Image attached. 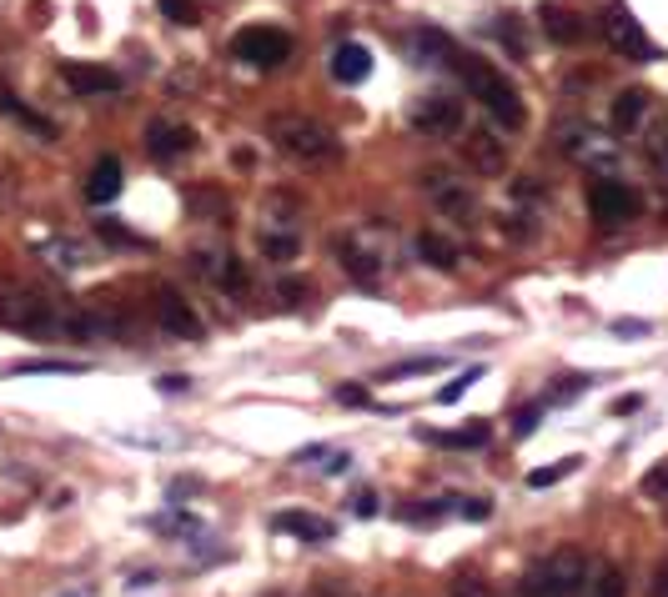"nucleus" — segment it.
<instances>
[{
    "label": "nucleus",
    "mask_w": 668,
    "mask_h": 597,
    "mask_svg": "<svg viewBox=\"0 0 668 597\" xmlns=\"http://www.w3.org/2000/svg\"><path fill=\"white\" fill-rule=\"evenodd\" d=\"M458 76L468 80V91L487 105V116L498 121V126L523 130L528 105H523V96L508 86V76H498V71H493V65H483L478 55H458Z\"/></svg>",
    "instance_id": "obj_1"
},
{
    "label": "nucleus",
    "mask_w": 668,
    "mask_h": 597,
    "mask_svg": "<svg viewBox=\"0 0 668 597\" xmlns=\"http://www.w3.org/2000/svg\"><path fill=\"white\" fill-rule=\"evenodd\" d=\"M589 587V558L564 547V552H548L543 562L523 572V583H518V597H578Z\"/></svg>",
    "instance_id": "obj_2"
},
{
    "label": "nucleus",
    "mask_w": 668,
    "mask_h": 597,
    "mask_svg": "<svg viewBox=\"0 0 668 597\" xmlns=\"http://www.w3.org/2000/svg\"><path fill=\"white\" fill-rule=\"evenodd\" d=\"M272 141L287 151L292 161H307V166H327L342 157V141L332 136L322 121L307 116H272Z\"/></svg>",
    "instance_id": "obj_3"
},
{
    "label": "nucleus",
    "mask_w": 668,
    "mask_h": 597,
    "mask_svg": "<svg viewBox=\"0 0 668 597\" xmlns=\"http://www.w3.org/2000/svg\"><path fill=\"white\" fill-rule=\"evenodd\" d=\"M589 211L598 226H629L643 216V196L629 182H614V176H598L589 186Z\"/></svg>",
    "instance_id": "obj_4"
},
{
    "label": "nucleus",
    "mask_w": 668,
    "mask_h": 597,
    "mask_svg": "<svg viewBox=\"0 0 668 597\" xmlns=\"http://www.w3.org/2000/svg\"><path fill=\"white\" fill-rule=\"evenodd\" d=\"M232 55L257 65V71H276L292 55V40H287V30H276V26H247L232 40Z\"/></svg>",
    "instance_id": "obj_5"
},
{
    "label": "nucleus",
    "mask_w": 668,
    "mask_h": 597,
    "mask_svg": "<svg viewBox=\"0 0 668 597\" xmlns=\"http://www.w3.org/2000/svg\"><path fill=\"white\" fill-rule=\"evenodd\" d=\"M603 36H608V46H614L618 55H629V61H654V40L643 36V26L639 21H633L629 11H623V5H614V11H608V21H603Z\"/></svg>",
    "instance_id": "obj_6"
},
{
    "label": "nucleus",
    "mask_w": 668,
    "mask_h": 597,
    "mask_svg": "<svg viewBox=\"0 0 668 597\" xmlns=\"http://www.w3.org/2000/svg\"><path fill=\"white\" fill-rule=\"evenodd\" d=\"M412 130L418 136H458L462 130V105L453 96H422L412 105Z\"/></svg>",
    "instance_id": "obj_7"
},
{
    "label": "nucleus",
    "mask_w": 668,
    "mask_h": 597,
    "mask_svg": "<svg viewBox=\"0 0 668 597\" xmlns=\"http://www.w3.org/2000/svg\"><path fill=\"white\" fill-rule=\"evenodd\" d=\"M0 322L15 332H40L51 326V301H40L36 291H0Z\"/></svg>",
    "instance_id": "obj_8"
},
{
    "label": "nucleus",
    "mask_w": 668,
    "mask_h": 597,
    "mask_svg": "<svg viewBox=\"0 0 668 597\" xmlns=\"http://www.w3.org/2000/svg\"><path fill=\"white\" fill-rule=\"evenodd\" d=\"M337 261H342V272L352 276V282H362V286H378L382 266H387V257H382V251H372L362 232L347 236V241H337Z\"/></svg>",
    "instance_id": "obj_9"
},
{
    "label": "nucleus",
    "mask_w": 668,
    "mask_h": 597,
    "mask_svg": "<svg viewBox=\"0 0 668 597\" xmlns=\"http://www.w3.org/2000/svg\"><path fill=\"white\" fill-rule=\"evenodd\" d=\"M146 151H151L157 161L191 157V151H197V130L182 126V121H151V130H146Z\"/></svg>",
    "instance_id": "obj_10"
},
{
    "label": "nucleus",
    "mask_w": 668,
    "mask_h": 597,
    "mask_svg": "<svg viewBox=\"0 0 668 597\" xmlns=\"http://www.w3.org/2000/svg\"><path fill=\"white\" fill-rule=\"evenodd\" d=\"M462 161H468L472 171H483V176H498V171L508 166V141L483 126H472L468 141H462Z\"/></svg>",
    "instance_id": "obj_11"
},
{
    "label": "nucleus",
    "mask_w": 668,
    "mask_h": 597,
    "mask_svg": "<svg viewBox=\"0 0 668 597\" xmlns=\"http://www.w3.org/2000/svg\"><path fill=\"white\" fill-rule=\"evenodd\" d=\"M422 186H428V196H433L447 216H472V211H478L472 186L458 182V176H447V171H428V176H422Z\"/></svg>",
    "instance_id": "obj_12"
},
{
    "label": "nucleus",
    "mask_w": 668,
    "mask_h": 597,
    "mask_svg": "<svg viewBox=\"0 0 668 597\" xmlns=\"http://www.w3.org/2000/svg\"><path fill=\"white\" fill-rule=\"evenodd\" d=\"M157 322L166 326L171 337H182V341H197L201 337V316L191 312V301L182 297V291H157Z\"/></svg>",
    "instance_id": "obj_13"
},
{
    "label": "nucleus",
    "mask_w": 668,
    "mask_h": 597,
    "mask_svg": "<svg viewBox=\"0 0 668 597\" xmlns=\"http://www.w3.org/2000/svg\"><path fill=\"white\" fill-rule=\"evenodd\" d=\"M61 80H66L76 96H106V91H116L121 86L116 71H106V65H86V61H66L61 65Z\"/></svg>",
    "instance_id": "obj_14"
},
{
    "label": "nucleus",
    "mask_w": 668,
    "mask_h": 597,
    "mask_svg": "<svg viewBox=\"0 0 668 597\" xmlns=\"http://www.w3.org/2000/svg\"><path fill=\"white\" fill-rule=\"evenodd\" d=\"M332 76L342 86H362L372 76V51L368 46H357V40H342L337 51H332Z\"/></svg>",
    "instance_id": "obj_15"
},
{
    "label": "nucleus",
    "mask_w": 668,
    "mask_h": 597,
    "mask_svg": "<svg viewBox=\"0 0 668 597\" xmlns=\"http://www.w3.org/2000/svg\"><path fill=\"white\" fill-rule=\"evenodd\" d=\"M537 21H543L548 40H558V46H578V40L589 36V21H583L578 11H568V5H543Z\"/></svg>",
    "instance_id": "obj_16"
},
{
    "label": "nucleus",
    "mask_w": 668,
    "mask_h": 597,
    "mask_svg": "<svg viewBox=\"0 0 668 597\" xmlns=\"http://www.w3.org/2000/svg\"><path fill=\"white\" fill-rule=\"evenodd\" d=\"M276 527L292 537H301V543H332V527L327 518H317V512H276Z\"/></svg>",
    "instance_id": "obj_17"
},
{
    "label": "nucleus",
    "mask_w": 668,
    "mask_h": 597,
    "mask_svg": "<svg viewBox=\"0 0 668 597\" xmlns=\"http://www.w3.org/2000/svg\"><path fill=\"white\" fill-rule=\"evenodd\" d=\"M121 196V161L116 157H101L91 166V182H86V201L106 207V201H116Z\"/></svg>",
    "instance_id": "obj_18"
},
{
    "label": "nucleus",
    "mask_w": 668,
    "mask_h": 597,
    "mask_svg": "<svg viewBox=\"0 0 668 597\" xmlns=\"http://www.w3.org/2000/svg\"><path fill=\"white\" fill-rule=\"evenodd\" d=\"M564 151L568 157H583V161H608L614 151L598 146V130L593 126H564Z\"/></svg>",
    "instance_id": "obj_19"
},
{
    "label": "nucleus",
    "mask_w": 668,
    "mask_h": 597,
    "mask_svg": "<svg viewBox=\"0 0 668 597\" xmlns=\"http://www.w3.org/2000/svg\"><path fill=\"white\" fill-rule=\"evenodd\" d=\"M643 111H648V91H639V86H633V91H618V101H614V130L618 136H629V130L643 121Z\"/></svg>",
    "instance_id": "obj_20"
},
{
    "label": "nucleus",
    "mask_w": 668,
    "mask_h": 597,
    "mask_svg": "<svg viewBox=\"0 0 668 597\" xmlns=\"http://www.w3.org/2000/svg\"><path fill=\"white\" fill-rule=\"evenodd\" d=\"M418 257L428 261V266H437V272H453V266H458V247H453L447 236H437V232L418 236Z\"/></svg>",
    "instance_id": "obj_21"
},
{
    "label": "nucleus",
    "mask_w": 668,
    "mask_h": 597,
    "mask_svg": "<svg viewBox=\"0 0 668 597\" xmlns=\"http://www.w3.org/2000/svg\"><path fill=\"white\" fill-rule=\"evenodd\" d=\"M0 111H5V116H15V121H21V126H26V130H36V136H46V141H51V136H55V126H51V121H46V116H36V111H30V105L21 101V96H11V91H5V86H0Z\"/></svg>",
    "instance_id": "obj_22"
},
{
    "label": "nucleus",
    "mask_w": 668,
    "mask_h": 597,
    "mask_svg": "<svg viewBox=\"0 0 668 597\" xmlns=\"http://www.w3.org/2000/svg\"><path fill=\"white\" fill-rule=\"evenodd\" d=\"M412 46H418V55H428L433 65H458V46H453L443 30H418Z\"/></svg>",
    "instance_id": "obj_23"
},
{
    "label": "nucleus",
    "mask_w": 668,
    "mask_h": 597,
    "mask_svg": "<svg viewBox=\"0 0 668 597\" xmlns=\"http://www.w3.org/2000/svg\"><path fill=\"white\" fill-rule=\"evenodd\" d=\"M422 441H433V447H483L487 441V422H472V427H458V432H418Z\"/></svg>",
    "instance_id": "obj_24"
},
{
    "label": "nucleus",
    "mask_w": 668,
    "mask_h": 597,
    "mask_svg": "<svg viewBox=\"0 0 668 597\" xmlns=\"http://www.w3.org/2000/svg\"><path fill=\"white\" fill-rule=\"evenodd\" d=\"M211 282L222 286V291H242V286H247V272H242V261L232 257V251H222V257L211 261Z\"/></svg>",
    "instance_id": "obj_25"
},
{
    "label": "nucleus",
    "mask_w": 668,
    "mask_h": 597,
    "mask_svg": "<svg viewBox=\"0 0 668 597\" xmlns=\"http://www.w3.org/2000/svg\"><path fill=\"white\" fill-rule=\"evenodd\" d=\"M262 251H267L272 261H292V257H297V236H292V232H276V226H267V232H262Z\"/></svg>",
    "instance_id": "obj_26"
},
{
    "label": "nucleus",
    "mask_w": 668,
    "mask_h": 597,
    "mask_svg": "<svg viewBox=\"0 0 668 597\" xmlns=\"http://www.w3.org/2000/svg\"><path fill=\"white\" fill-rule=\"evenodd\" d=\"M589 597H629L623 572H618V568H598V577L589 583Z\"/></svg>",
    "instance_id": "obj_27"
},
{
    "label": "nucleus",
    "mask_w": 668,
    "mask_h": 597,
    "mask_svg": "<svg viewBox=\"0 0 668 597\" xmlns=\"http://www.w3.org/2000/svg\"><path fill=\"white\" fill-rule=\"evenodd\" d=\"M573 472H578V457H564L558 468H537V472H528V487H553V482L573 477Z\"/></svg>",
    "instance_id": "obj_28"
},
{
    "label": "nucleus",
    "mask_w": 668,
    "mask_h": 597,
    "mask_svg": "<svg viewBox=\"0 0 668 597\" xmlns=\"http://www.w3.org/2000/svg\"><path fill=\"white\" fill-rule=\"evenodd\" d=\"M437 366H443V357H412V362H397V366H387V377H382V382L418 377V372H437Z\"/></svg>",
    "instance_id": "obj_29"
},
{
    "label": "nucleus",
    "mask_w": 668,
    "mask_h": 597,
    "mask_svg": "<svg viewBox=\"0 0 668 597\" xmlns=\"http://www.w3.org/2000/svg\"><path fill=\"white\" fill-rule=\"evenodd\" d=\"M161 11H166V21H176V26H197V0H161Z\"/></svg>",
    "instance_id": "obj_30"
},
{
    "label": "nucleus",
    "mask_w": 668,
    "mask_h": 597,
    "mask_svg": "<svg viewBox=\"0 0 668 597\" xmlns=\"http://www.w3.org/2000/svg\"><path fill=\"white\" fill-rule=\"evenodd\" d=\"M478 377H483V366H472V372H462V377H453L443 391H437V402H458V397H462V391H468Z\"/></svg>",
    "instance_id": "obj_31"
},
{
    "label": "nucleus",
    "mask_w": 668,
    "mask_h": 597,
    "mask_svg": "<svg viewBox=\"0 0 668 597\" xmlns=\"http://www.w3.org/2000/svg\"><path fill=\"white\" fill-rule=\"evenodd\" d=\"M157 533H197V518H186V512H166V518H151Z\"/></svg>",
    "instance_id": "obj_32"
},
{
    "label": "nucleus",
    "mask_w": 668,
    "mask_h": 597,
    "mask_svg": "<svg viewBox=\"0 0 668 597\" xmlns=\"http://www.w3.org/2000/svg\"><path fill=\"white\" fill-rule=\"evenodd\" d=\"M276 291H282V297H287L292 307H301V301L312 297V286L301 282V276H282V282H276Z\"/></svg>",
    "instance_id": "obj_33"
},
{
    "label": "nucleus",
    "mask_w": 668,
    "mask_h": 597,
    "mask_svg": "<svg viewBox=\"0 0 668 597\" xmlns=\"http://www.w3.org/2000/svg\"><path fill=\"white\" fill-rule=\"evenodd\" d=\"M447 597H493V587L483 577H458V583L447 587Z\"/></svg>",
    "instance_id": "obj_34"
},
{
    "label": "nucleus",
    "mask_w": 668,
    "mask_h": 597,
    "mask_svg": "<svg viewBox=\"0 0 668 597\" xmlns=\"http://www.w3.org/2000/svg\"><path fill=\"white\" fill-rule=\"evenodd\" d=\"M96 232H101L106 241H116V247H141V236H136V232H126V226H116V221H101Z\"/></svg>",
    "instance_id": "obj_35"
},
{
    "label": "nucleus",
    "mask_w": 668,
    "mask_h": 597,
    "mask_svg": "<svg viewBox=\"0 0 668 597\" xmlns=\"http://www.w3.org/2000/svg\"><path fill=\"white\" fill-rule=\"evenodd\" d=\"M643 493H648V497H664V502H668V462H658V468L643 477Z\"/></svg>",
    "instance_id": "obj_36"
},
{
    "label": "nucleus",
    "mask_w": 668,
    "mask_h": 597,
    "mask_svg": "<svg viewBox=\"0 0 668 597\" xmlns=\"http://www.w3.org/2000/svg\"><path fill=\"white\" fill-rule=\"evenodd\" d=\"M648 157H654V166H668V121L648 136Z\"/></svg>",
    "instance_id": "obj_37"
},
{
    "label": "nucleus",
    "mask_w": 668,
    "mask_h": 597,
    "mask_svg": "<svg viewBox=\"0 0 668 597\" xmlns=\"http://www.w3.org/2000/svg\"><path fill=\"white\" fill-rule=\"evenodd\" d=\"M458 512H462V518H472V522H487V518H493V502H487V497H468Z\"/></svg>",
    "instance_id": "obj_38"
},
{
    "label": "nucleus",
    "mask_w": 668,
    "mask_h": 597,
    "mask_svg": "<svg viewBox=\"0 0 668 597\" xmlns=\"http://www.w3.org/2000/svg\"><path fill=\"white\" fill-rule=\"evenodd\" d=\"M186 201H191V207H201V211H226V196H217V191H191Z\"/></svg>",
    "instance_id": "obj_39"
},
{
    "label": "nucleus",
    "mask_w": 668,
    "mask_h": 597,
    "mask_svg": "<svg viewBox=\"0 0 668 597\" xmlns=\"http://www.w3.org/2000/svg\"><path fill=\"white\" fill-rule=\"evenodd\" d=\"M15 372H81V362H21Z\"/></svg>",
    "instance_id": "obj_40"
},
{
    "label": "nucleus",
    "mask_w": 668,
    "mask_h": 597,
    "mask_svg": "<svg viewBox=\"0 0 668 597\" xmlns=\"http://www.w3.org/2000/svg\"><path fill=\"white\" fill-rule=\"evenodd\" d=\"M337 402L342 407H362V402H368V391H362V387H337Z\"/></svg>",
    "instance_id": "obj_41"
},
{
    "label": "nucleus",
    "mask_w": 668,
    "mask_h": 597,
    "mask_svg": "<svg viewBox=\"0 0 668 597\" xmlns=\"http://www.w3.org/2000/svg\"><path fill=\"white\" fill-rule=\"evenodd\" d=\"M614 332H618V337H643V332H648V322H629V316H623V322H614Z\"/></svg>",
    "instance_id": "obj_42"
},
{
    "label": "nucleus",
    "mask_w": 668,
    "mask_h": 597,
    "mask_svg": "<svg viewBox=\"0 0 668 597\" xmlns=\"http://www.w3.org/2000/svg\"><path fill=\"white\" fill-rule=\"evenodd\" d=\"M537 412H543V407H528V412L518 416V437H528V432L537 427Z\"/></svg>",
    "instance_id": "obj_43"
},
{
    "label": "nucleus",
    "mask_w": 668,
    "mask_h": 597,
    "mask_svg": "<svg viewBox=\"0 0 668 597\" xmlns=\"http://www.w3.org/2000/svg\"><path fill=\"white\" fill-rule=\"evenodd\" d=\"M639 402H643V397H633V391H629V397H618V402H614V412L629 416V412H639Z\"/></svg>",
    "instance_id": "obj_44"
},
{
    "label": "nucleus",
    "mask_w": 668,
    "mask_h": 597,
    "mask_svg": "<svg viewBox=\"0 0 668 597\" xmlns=\"http://www.w3.org/2000/svg\"><path fill=\"white\" fill-rule=\"evenodd\" d=\"M372 512H378V497L362 493V497H357V518H372Z\"/></svg>",
    "instance_id": "obj_45"
},
{
    "label": "nucleus",
    "mask_w": 668,
    "mask_h": 597,
    "mask_svg": "<svg viewBox=\"0 0 668 597\" xmlns=\"http://www.w3.org/2000/svg\"><path fill=\"white\" fill-rule=\"evenodd\" d=\"M654 597H668V568L654 572Z\"/></svg>",
    "instance_id": "obj_46"
},
{
    "label": "nucleus",
    "mask_w": 668,
    "mask_h": 597,
    "mask_svg": "<svg viewBox=\"0 0 668 597\" xmlns=\"http://www.w3.org/2000/svg\"><path fill=\"white\" fill-rule=\"evenodd\" d=\"M186 387H191L186 377H161V391H186Z\"/></svg>",
    "instance_id": "obj_47"
}]
</instances>
